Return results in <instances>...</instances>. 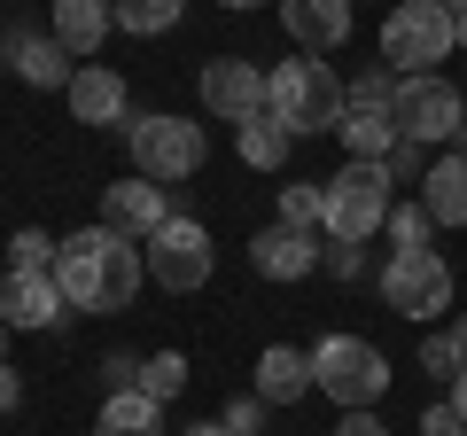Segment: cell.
Here are the masks:
<instances>
[{"mask_svg": "<svg viewBox=\"0 0 467 436\" xmlns=\"http://www.w3.org/2000/svg\"><path fill=\"white\" fill-rule=\"evenodd\" d=\"M16 405H24V374L0 367V413H16Z\"/></svg>", "mask_w": 467, "mask_h": 436, "instance_id": "cell-36", "label": "cell"}, {"mask_svg": "<svg viewBox=\"0 0 467 436\" xmlns=\"http://www.w3.org/2000/svg\"><path fill=\"white\" fill-rule=\"evenodd\" d=\"M140 265H149V281L164 288V296H195V288H211V273H218V242H211L202 218L171 211L164 226L140 242Z\"/></svg>", "mask_w": 467, "mask_h": 436, "instance_id": "cell-5", "label": "cell"}, {"mask_svg": "<svg viewBox=\"0 0 467 436\" xmlns=\"http://www.w3.org/2000/svg\"><path fill=\"white\" fill-rule=\"evenodd\" d=\"M420 211L436 226H467V156H436L420 171Z\"/></svg>", "mask_w": 467, "mask_h": 436, "instance_id": "cell-19", "label": "cell"}, {"mask_svg": "<svg viewBox=\"0 0 467 436\" xmlns=\"http://www.w3.org/2000/svg\"><path fill=\"white\" fill-rule=\"evenodd\" d=\"M133 389H140V398H156V405H171V398L187 389V351H149Z\"/></svg>", "mask_w": 467, "mask_h": 436, "instance_id": "cell-24", "label": "cell"}, {"mask_svg": "<svg viewBox=\"0 0 467 436\" xmlns=\"http://www.w3.org/2000/svg\"><path fill=\"white\" fill-rule=\"evenodd\" d=\"M8 70H16L24 86H47V94H63L78 63H70V47H63L55 32H8Z\"/></svg>", "mask_w": 467, "mask_h": 436, "instance_id": "cell-16", "label": "cell"}, {"mask_svg": "<svg viewBox=\"0 0 467 436\" xmlns=\"http://www.w3.org/2000/svg\"><path fill=\"white\" fill-rule=\"evenodd\" d=\"M149 265H140V242L109 234V226H78V234L55 242V288H63L70 312H125L140 296Z\"/></svg>", "mask_w": 467, "mask_h": 436, "instance_id": "cell-1", "label": "cell"}, {"mask_svg": "<svg viewBox=\"0 0 467 436\" xmlns=\"http://www.w3.org/2000/svg\"><path fill=\"white\" fill-rule=\"evenodd\" d=\"M265 413H273V405L250 389V398H226V413H218V420H226L234 436H257V429H265Z\"/></svg>", "mask_w": 467, "mask_h": 436, "instance_id": "cell-31", "label": "cell"}, {"mask_svg": "<svg viewBox=\"0 0 467 436\" xmlns=\"http://www.w3.org/2000/svg\"><path fill=\"white\" fill-rule=\"evenodd\" d=\"M319 250H327V242H319L312 226H265V234L250 242V265L265 273V281H312Z\"/></svg>", "mask_w": 467, "mask_h": 436, "instance_id": "cell-14", "label": "cell"}, {"mask_svg": "<svg viewBox=\"0 0 467 436\" xmlns=\"http://www.w3.org/2000/svg\"><path fill=\"white\" fill-rule=\"evenodd\" d=\"M398 101V78L389 70H358V78L343 86V109H389Z\"/></svg>", "mask_w": 467, "mask_h": 436, "instance_id": "cell-28", "label": "cell"}, {"mask_svg": "<svg viewBox=\"0 0 467 436\" xmlns=\"http://www.w3.org/2000/svg\"><path fill=\"white\" fill-rule=\"evenodd\" d=\"M101 382H109V389H133L140 382V358L133 351H109V358H101Z\"/></svg>", "mask_w": 467, "mask_h": 436, "instance_id": "cell-32", "label": "cell"}, {"mask_svg": "<svg viewBox=\"0 0 467 436\" xmlns=\"http://www.w3.org/2000/svg\"><path fill=\"white\" fill-rule=\"evenodd\" d=\"M63 101H70V118L78 125H101V133H125V118H133V86H125V70H109V63H78L70 70V86H63Z\"/></svg>", "mask_w": 467, "mask_h": 436, "instance_id": "cell-12", "label": "cell"}, {"mask_svg": "<svg viewBox=\"0 0 467 436\" xmlns=\"http://www.w3.org/2000/svg\"><path fill=\"white\" fill-rule=\"evenodd\" d=\"M180 16H187V0H109V24H117V32H133V39L171 32Z\"/></svg>", "mask_w": 467, "mask_h": 436, "instance_id": "cell-23", "label": "cell"}, {"mask_svg": "<svg viewBox=\"0 0 467 436\" xmlns=\"http://www.w3.org/2000/svg\"><path fill=\"white\" fill-rule=\"evenodd\" d=\"M389 118H398V140L405 149H429V140H451L467 118V94L451 78H398V101H389Z\"/></svg>", "mask_w": 467, "mask_h": 436, "instance_id": "cell-9", "label": "cell"}, {"mask_svg": "<svg viewBox=\"0 0 467 436\" xmlns=\"http://www.w3.org/2000/svg\"><path fill=\"white\" fill-rule=\"evenodd\" d=\"M125 149H133V171H140V180H156V187L195 180V171L211 164V133H202L195 118H180V109L125 118Z\"/></svg>", "mask_w": 467, "mask_h": 436, "instance_id": "cell-3", "label": "cell"}, {"mask_svg": "<svg viewBox=\"0 0 467 436\" xmlns=\"http://www.w3.org/2000/svg\"><path fill=\"white\" fill-rule=\"evenodd\" d=\"M335 140H343L350 164H389V149H398V118H389V109H343Z\"/></svg>", "mask_w": 467, "mask_h": 436, "instance_id": "cell-20", "label": "cell"}, {"mask_svg": "<svg viewBox=\"0 0 467 436\" xmlns=\"http://www.w3.org/2000/svg\"><path fill=\"white\" fill-rule=\"evenodd\" d=\"M94 436H164V405L140 398V389H101Z\"/></svg>", "mask_w": 467, "mask_h": 436, "instance_id": "cell-21", "label": "cell"}, {"mask_svg": "<svg viewBox=\"0 0 467 436\" xmlns=\"http://www.w3.org/2000/svg\"><path fill=\"white\" fill-rule=\"evenodd\" d=\"M382 234H389V257H405V250H429V242H436V218L420 211V202H389Z\"/></svg>", "mask_w": 467, "mask_h": 436, "instance_id": "cell-25", "label": "cell"}, {"mask_svg": "<svg viewBox=\"0 0 467 436\" xmlns=\"http://www.w3.org/2000/svg\"><path fill=\"white\" fill-rule=\"evenodd\" d=\"M257 398L265 405H296L304 389H312V351H296V343H265L257 351Z\"/></svg>", "mask_w": 467, "mask_h": 436, "instance_id": "cell-17", "label": "cell"}, {"mask_svg": "<svg viewBox=\"0 0 467 436\" xmlns=\"http://www.w3.org/2000/svg\"><path fill=\"white\" fill-rule=\"evenodd\" d=\"M451 413L467 420V374H460V382H451Z\"/></svg>", "mask_w": 467, "mask_h": 436, "instance_id": "cell-39", "label": "cell"}, {"mask_svg": "<svg viewBox=\"0 0 467 436\" xmlns=\"http://www.w3.org/2000/svg\"><path fill=\"white\" fill-rule=\"evenodd\" d=\"M319 273H327V281H358V273H367V242H327V250H319Z\"/></svg>", "mask_w": 467, "mask_h": 436, "instance_id": "cell-30", "label": "cell"}, {"mask_svg": "<svg viewBox=\"0 0 467 436\" xmlns=\"http://www.w3.org/2000/svg\"><path fill=\"white\" fill-rule=\"evenodd\" d=\"M327 187V211H319V226H327V242H374L389 226V202H398V187H389L382 164H343Z\"/></svg>", "mask_w": 467, "mask_h": 436, "instance_id": "cell-6", "label": "cell"}, {"mask_svg": "<svg viewBox=\"0 0 467 436\" xmlns=\"http://www.w3.org/2000/svg\"><path fill=\"white\" fill-rule=\"evenodd\" d=\"M451 156H467V118H460V133H451Z\"/></svg>", "mask_w": 467, "mask_h": 436, "instance_id": "cell-42", "label": "cell"}, {"mask_svg": "<svg viewBox=\"0 0 467 436\" xmlns=\"http://www.w3.org/2000/svg\"><path fill=\"white\" fill-rule=\"evenodd\" d=\"M0 319L8 327H63L70 319V304H63V288H55V273H0Z\"/></svg>", "mask_w": 467, "mask_h": 436, "instance_id": "cell-13", "label": "cell"}, {"mask_svg": "<svg viewBox=\"0 0 467 436\" xmlns=\"http://www.w3.org/2000/svg\"><path fill=\"white\" fill-rule=\"evenodd\" d=\"M420 436H467V420L451 413V398H444V405H429V413H420Z\"/></svg>", "mask_w": 467, "mask_h": 436, "instance_id": "cell-33", "label": "cell"}, {"mask_svg": "<svg viewBox=\"0 0 467 436\" xmlns=\"http://www.w3.org/2000/svg\"><path fill=\"white\" fill-rule=\"evenodd\" d=\"M312 389H327L343 413H374L389 389V358L367 336H319L312 343Z\"/></svg>", "mask_w": 467, "mask_h": 436, "instance_id": "cell-4", "label": "cell"}, {"mask_svg": "<svg viewBox=\"0 0 467 436\" xmlns=\"http://www.w3.org/2000/svg\"><path fill=\"white\" fill-rule=\"evenodd\" d=\"M180 436H234L226 420H195V429H180Z\"/></svg>", "mask_w": 467, "mask_h": 436, "instance_id": "cell-38", "label": "cell"}, {"mask_svg": "<svg viewBox=\"0 0 467 436\" xmlns=\"http://www.w3.org/2000/svg\"><path fill=\"white\" fill-rule=\"evenodd\" d=\"M8 336H16V327H8V319H0V367H8Z\"/></svg>", "mask_w": 467, "mask_h": 436, "instance_id": "cell-43", "label": "cell"}, {"mask_svg": "<svg viewBox=\"0 0 467 436\" xmlns=\"http://www.w3.org/2000/svg\"><path fill=\"white\" fill-rule=\"evenodd\" d=\"M389 187H405V180H413V171H420V149H405V140H398V149H389Z\"/></svg>", "mask_w": 467, "mask_h": 436, "instance_id": "cell-34", "label": "cell"}, {"mask_svg": "<svg viewBox=\"0 0 467 436\" xmlns=\"http://www.w3.org/2000/svg\"><path fill=\"white\" fill-rule=\"evenodd\" d=\"M281 32L296 39V55H327L350 39V0H281Z\"/></svg>", "mask_w": 467, "mask_h": 436, "instance_id": "cell-15", "label": "cell"}, {"mask_svg": "<svg viewBox=\"0 0 467 436\" xmlns=\"http://www.w3.org/2000/svg\"><path fill=\"white\" fill-rule=\"evenodd\" d=\"M319 211H327V187L296 180V187H281V218H273V226H319Z\"/></svg>", "mask_w": 467, "mask_h": 436, "instance_id": "cell-26", "label": "cell"}, {"mask_svg": "<svg viewBox=\"0 0 467 436\" xmlns=\"http://www.w3.org/2000/svg\"><path fill=\"white\" fill-rule=\"evenodd\" d=\"M202 109H211L218 125H242L265 109V70L250 63V55H211L202 63Z\"/></svg>", "mask_w": 467, "mask_h": 436, "instance_id": "cell-10", "label": "cell"}, {"mask_svg": "<svg viewBox=\"0 0 467 436\" xmlns=\"http://www.w3.org/2000/svg\"><path fill=\"white\" fill-rule=\"evenodd\" d=\"M444 336H451V351H460V367H467V312H460V319H451Z\"/></svg>", "mask_w": 467, "mask_h": 436, "instance_id": "cell-37", "label": "cell"}, {"mask_svg": "<svg viewBox=\"0 0 467 436\" xmlns=\"http://www.w3.org/2000/svg\"><path fill=\"white\" fill-rule=\"evenodd\" d=\"M420 374H429V382H460V351H451V336H420Z\"/></svg>", "mask_w": 467, "mask_h": 436, "instance_id": "cell-29", "label": "cell"}, {"mask_svg": "<svg viewBox=\"0 0 467 436\" xmlns=\"http://www.w3.org/2000/svg\"><path fill=\"white\" fill-rule=\"evenodd\" d=\"M164 218H171V195L156 180H140V171H125V180L101 187V218L94 226H109V234H125V242H149Z\"/></svg>", "mask_w": 467, "mask_h": 436, "instance_id": "cell-11", "label": "cell"}, {"mask_svg": "<svg viewBox=\"0 0 467 436\" xmlns=\"http://www.w3.org/2000/svg\"><path fill=\"white\" fill-rule=\"evenodd\" d=\"M451 47H460V55H467V16H451Z\"/></svg>", "mask_w": 467, "mask_h": 436, "instance_id": "cell-40", "label": "cell"}, {"mask_svg": "<svg viewBox=\"0 0 467 436\" xmlns=\"http://www.w3.org/2000/svg\"><path fill=\"white\" fill-rule=\"evenodd\" d=\"M234 149H242V164H250V171H281L296 140H288V125H281V118H265V109H257V118L234 125Z\"/></svg>", "mask_w": 467, "mask_h": 436, "instance_id": "cell-22", "label": "cell"}, {"mask_svg": "<svg viewBox=\"0 0 467 436\" xmlns=\"http://www.w3.org/2000/svg\"><path fill=\"white\" fill-rule=\"evenodd\" d=\"M47 32L70 47V63L78 55H94L101 39H109V0H47Z\"/></svg>", "mask_w": 467, "mask_h": 436, "instance_id": "cell-18", "label": "cell"}, {"mask_svg": "<svg viewBox=\"0 0 467 436\" xmlns=\"http://www.w3.org/2000/svg\"><path fill=\"white\" fill-rule=\"evenodd\" d=\"M444 55H460V47H451V16L436 0H398L382 16V70L389 78H429Z\"/></svg>", "mask_w": 467, "mask_h": 436, "instance_id": "cell-7", "label": "cell"}, {"mask_svg": "<svg viewBox=\"0 0 467 436\" xmlns=\"http://www.w3.org/2000/svg\"><path fill=\"white\" fill-rule=\"evenodd\" d=\"M8 273H55V242L39 226H16L8 234Z\"/></svg>", "mask_w": 467, "mask_h": 436, "instance_id": "cell-27", "label": "cell"}, {"mask_svg": "<svg viewBox=\"0 0 467 436\" xmlns=\"http://www.w3.org/2000/svg\"><path fill=\"white\" fill-rule=\"evenodd\" d=\"M451 296H460V281H451V265L436 250H405V257H389V265H382V304L398 319H413V327L444 319Z\"/></svg>", "mask_w": 467, "mask_h": 436, "instance_id": "cell-8", "label": "cell"}, {"mask_svg": "<svg viewBox=\"0 0 467 436\" xmlns=\"http://www.w3.org/2000/svg\"><path fill=\"white\" fill-rule=\"evenodd\" d=\"M335 436H389V429L374 413H343V420H335Z\"/></svg>", "mask_w": 467, "mask_h": 436, "instance_id": "cell-35", "label": "cell"}, {"mask_svg": "<svg viewBox=\"0 0 467 436\" xmlns=\"http://www.w3.org/2000/svg\"><path fill=\"white\" fill-rule=\"evenodd\" d=\"M218 8H234V16H242V8H265V0H218ZM273 8H281V0H273Z\"/></svg>", "mask_w": 467, "mask_h": 436, "instance_id": "cell-41", "label": "cell"}, {"mask_svg": "<svg viewBox=\"0 0 467 436\" xmlns=\"http://www.w3.org/2000/svg\"><path fill=\"white\" fill-rule=\"evenodd\" d=\"M436 8H444V16H467V0H436Z\"/></svg>", "mask_w": 467, "mask_h": 436, "instance_id": "cell-44", "label": "cell"}, {"mask_svg": "<svg viewBox=\"0 0 467 436\" xmlns=\"http://www.w3.org/2000/svg\"><path fill=\"white\" fill-rule=\"evenodd\" d=\"M265 118H281L288 140L335 133V125H343V78H335L319 55H288V63L265 70Z\"/></svg>", "mask_w": 467, "mask_h": 436, "instance_id": "cell-2", "label": "cell"}]
</instances>
